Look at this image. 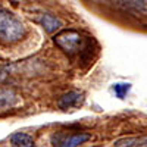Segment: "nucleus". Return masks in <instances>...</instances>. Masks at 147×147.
<instances>
[{
    "label": "nucleus",
    "instance_id": "nucleus-5",
    "mask_svg": "<svg viewBox=\"0 0 147 147\" xmlns=\"http://www.w3.org/2000/svg\"><path fill=\"white\" fill-rule=\"evenodd\" d=\"M21 103L19 94L12 88H0V112L13 109Z\"/></svg>",
    "mask_w": 147,
    "mask_h": 147
},
{
    "label": "nucleus",
    "instance_id": "nucleus-7",
    "mask_svg": "<svg viewBox=\"0 0 147 147\" xmlns=\"http://www.w3.org/2000/svg\"><path fill=\"white\" fill-rule=\"evenodd\" d=\"M147 144V137H127L113 143V147H138Z\"/></svg>",
    "mask_w": 147,
    "mask_h": 147
},
{
    "label": "nucleus",
    "instance_id": "nucleus-9",
    "mask_svg": "<svg viewBox=\"0 0 147 147\" xmlns=\"http://www.w3.org/2000/svg\"><path fill=\"white\" fill-rule=\"evenodd\" d=\"M129 90H131V84L128 82H118L113 85V93L118 99H124Z\"/></svg>",
    "mask_w": 147,
    "mask_h": 147
},
{
    "label": "nucleus",
    "instance_id": "nucleus-6",
    "mask_svg": "<svg viewBox=\"0 0 147 147\" xmlns=\"http://www.w3.org/2000/svg\"><path fill=\"white\" fill-rule=\"evenodd\" d=\"M37 22H38L44 28V31L49 32V34H55L56 31H59L63 27V22L57 16L52 15V13H41L38 18H37Z\"/></svg>",
    "mask_w": 147,
    "mask_h": 147
},
{
    "label": "nucleus",
    "instance_id": "nucleus-4",
    "mask_svg": "<svg viewBox=\"0 0 147 147\" xmlns=\"http://www.w3.org/2000/svg\"><path fill=\"white\" fill-rule=\"evenodd\" d=\"M85 100L84 97V93L81 91H77V90H72V91H68L65 94L60 96V99L57 100V106L63 110H68V109H77L80 107Z\"/></svg>",
    "mask_w": 147,
    "mask_h": 147
},
{
    "label": "nucleus",
    "instance_id": "nucleus-8",
    "mask_svg": "<svg viewBox=\"0 0 147 147\" xmlns=\"http://www.w3.org/2000/svg\"><path fill=\"white\" fill-rule=\"evenodd\" d=\"M34 143L32 137L30 134H25V132H15L13 136L10 137V144L12 147H19V146H27V144H31Z\"/></svg>",
    "mask_w": 147,
    "mask_h": 147
},
{
    "label": "nucleus",
    "instance_id": "nucleus-10",
    "mask_svg": "<svg viewBox=\"0 0 147 147\" xmlns=\"http://www.w3.org/2000/svg\"><path fill=\"white\" fill-rule=\"evenodd\" d=\"M125 2L134 7H138V9H146L147 7V0H125Z\"/></svg>",
    "mask_w": 147,
    "mask_h": 147
},
{
    "label": "nucleus",
    "instance_id": "nucleus-2",
    "mask_svg": "<svg viewBox=\"0 0 147 147\" xmlns=\"http://www.w3.org/2000/svg\"><path fill=\"white\" fill-rule=\"evenodd\" d=\"M55 43L59 49H62V50L72 56V55H77V53H81L85 47L88 46V43L85 44L84 43V38L82 35L75 31V30H65L62 32H59L55 35Z\"/></svg>",
    "mask_w": 147,
    "mask_h": 147
},
{
    "label": "nucleus",
    "instance_id": "nucleus-11",
    "mask_svg": "<svg viewBox=\"0 0 147 147\" xmlns=\"http://www.w3.org/2000/svg\"><path fill=\"white\" fill-rule=\"evenodd\" d=\"M19 147H35V144H34V143H31V144H27V146H19Z\"/></svg>",
    "mask_w": 147,
    "mask_h": 147
},
{
    "label": "nucleus",
    "instance_id": "nucleus-1",
    "mask_svg": "<svg viewBox=\"0 0 147 147\" xmlns=\"http://www.w3.org/2000/svg\"><path fill=\"white\" fill-rule=\"evenodd\" d=\"M25 34V25L13 13L0 7V41L5 44H13L21 41Z\"/></svg>",
    "mask_w": 147,
    "mask_h": 147
},
{
    "label": "nucleus",
    "instance_id": "nucleus-3",
    "mask_svg": "<svg viewBox=\"0 0 147 147\" xmlns=\"http://www.w3.org/2000/svg\"><path fill=\"white\" fill-rule=\"evenodd\" d=\"M91 140V134L88 132H71L59 131L53 134L52 137V146L53 147H80L81 144Z\"/></svg>",
    "mask_w": 147,
    "mask_h": 147
}]
</instances>
